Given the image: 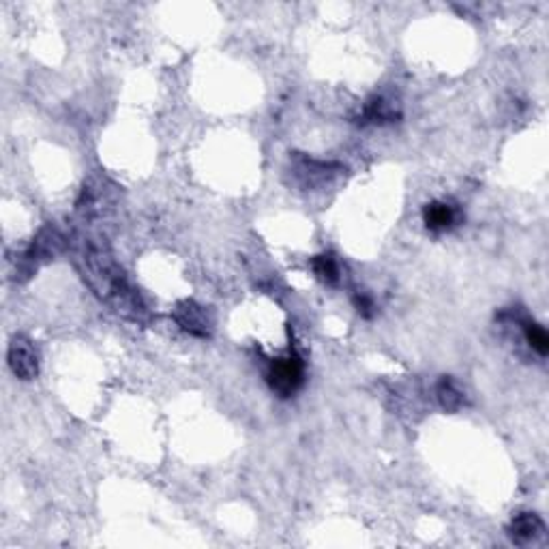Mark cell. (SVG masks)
I'll list each match as a JSON object with an SVG mask.
<instances>
[{
    "instance_id": "277c9868",
    "label": "cell",
    "mask_w": 549,
    "mask_h": 549,
    "mask_svg": "<svg viewBox=\"0 0 549 549\" xmlns=\"http://www.w3.org/2000/svg\"><path fill=\"white\" fill-rule=\"evenodd\" d=\"M7 361L15 378L24 380V382L35 380L37 373H39V355H37L33 341L24 335L13 337L12 343H9Z\"/></svg>"
},
{
    "instance_id": "5b68a950",
    "label": "cell",
    "mask_w": 549,
    "mask_h": 549,
    "mask_svg": "<svg viewBox=\"0 0 549 549\" xmlns=\"http://www.w3.org/2000/svg\"><path fill=\"white\" fill-rule=\"evenodd\" d=\"M174 320H176V324L181 326L184 332H189V335L193 337H202V340L204 337H210L215 324L210 311L195 303V300H183V303H178L176 309H174Z\"/></svg>"
},
{
    "instance_id": "30bf717a",
    "label": "cell",
    "mask_w": 549,
    "mask_h": 549,
    "mask_svg": "<svg viewBox=\"0 0 549 549\" xmlns=\"http://www.w3.org/2000/svg\"><path fill=\"white\" fill-rule=\"evenodd\" d=\"M311 268H314L315 277L320 279V282L329 283V286H335V283H340V264H337L335 256H331V253H320V256H315L314 260H311Z\"/></svg>"
},
{
    "instance_id": "9c48e42d",
    "label": "cell",
    "mask_w": 549,
    "mask_h": 549,
    "mask_svg": "<svg viewBox=\"0 0 549 549\" xmlns=\"http://www.w3.org/2000/svg\"><path fill=\"white\" fill-rule=\"evenodd\" d=\"M436 395H438V401H440V406L447 412H457L463 404H466V393H463V389L459 387V382H455L451 376H442L440 380H438Z\"/></svg>"
},
{
    "instance_id": "8992f818",
    "label": "cell",
    "mask_w": 549,
    "mask_h": 549,
    "mask_svg": "<svg viewBox=\"0 0 549 549\" xmlns=\"http://www.w3.org/2000/svg\"><path fill=\"white\" fill-rule=\"evenodd\" d=\"M401 119V103L389 94H376L365 103L363 112L358 114V125H390Z\"/></svg>"
},
{
    "instance_id": "52a82bcc",
    "label": "cell",
    "mask_w": 549,
    "mask_h": 549,
    "mask_svg": "<svg viewBox=\"0 0 549 549\" xmlns=\"http://www.w3.org/2000/svg\"><path fill=\"white\" fill-rule=\"evenodd\" d=\"M543 535H545V524L537 513H520L509 524V537L517 545H530Z\"/></svg>"
},
{
    "instance_id": "ba28073f",
    "label": "cell",
    "mask_w": 549,
    "mask_h": 549,
    "mask_svg": "<svg viewBox=\"0 0 549 549\" xmlns=\"http://www.w3.org/2000/svg\"><path fill=\"white\" fill-rule=\"evenodd\" d=\"M423 221L427 230L447 232L457 225L459 210L455 204L447 202V200H436V202H430L423 209Z\"/></svg>"
},
{
    "instance_id": "7c38bea8",
    "label": "cell",
    "mask_w": 549,
    "mask_h": 549,
    "mask_svg": "<svg viewBox=\"0 0 549 549\" xmlns=\"http://www.w3.org/2000/svg\"><path fill=\"white\" fill-rule=\"evenodd\" d=\"M352 303H355L356 311L363 315V318L369 320V318H373V314H376V303H373V299L369 297V294H365V292L355 294Z\"/></svg>"
},
{
    "instance_id": "8fae6325",
    "label": "cell",
    "mask_w": 549,
    "mask_h": 549,
    "mask_svg": "<svg viewBox=\"0 0 549 549\" xmlns=\"http://www.w3.org/2000/svg\"><path fill=\"white\" fill-rule=\"evenodd\" d=\"M521 329H524V340H526L528 346H530L538 356H547L549 337H547L545 329H543L541 324H537V322H532V320L521 322Z\"/></svg>"
},
{
    "instance_id": "3957f363",
    "label": "cell",
    "mask_w": 549,
    "mask_h": 549,
    "mask_svg": "<svg viewBox=\"0 0 549 549\" xmlns=\"http://www.w3.org/2000/svg\"><path fill=\"white\" fill-rule=\"evenodd\" d=\"M268 387L277 397H292L305 382V363L297 352H290L288 356L274 358L266 372Z\"/></svg>"
},
{
    "instance_id": "6da1fadb",
    "label": "cell",
    "mask_w": 549,
    "mask_h": 549,
    "mask_svg": "<svg viewBox=\"0 0 549 549\" xmlns=\"http://www.w3.org/2000/svg\"><path fill=\"white\" fill-rule=\"evenodd\" d=\"M76 266L80 268L84 282L102 300L112 303L125 318L140 322L146 309L142 300L127 283L123 268L114 260L112 251L99 239H82L76 245Z\"/></svg>"
},
{
    "instance_id": "7a4b0ae2",
    "label": "cell",
    "mask_w": 549,
    "mask_h": 549,
    "mask_svg": "<svg viewBox=\"0 0 549 549\" xmlns=\"http://www.w3.org/2000/svg\"><path fill=\"white\" fill-rule=\"evenodd\" d=\"M65 250H67V239L61 230L54 228V225H45V228H41L39 234H37L33 242H30L29 250L24 251V256L20 258L18 271H15L18 273V279L22 282L20 274H24V279H29L41 262L54 260V258L61 256Z\"/></svg>"
}]
</instances>
